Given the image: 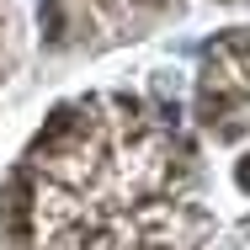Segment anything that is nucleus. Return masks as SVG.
<instances>
[{"mask_svg":"<svg viewBox=\"0 0 250 250\" xmlns=\"http://www.w3.org/2000/svg\"><path fill=\"white\" fill-rule=\"evenodd\" d=\"M27 197H32V192H27V181L16 176V181H11V192H5V213H11V240H27Z\"/></svg>","mask_w":250,"mask_h":250,"instance_id":"1","label":"nucleus"},{"mask_svg":"<svg viewBox=\"0 0 250 250\" xmlns=\"http://www.w3.org/2000/svg\"><path fill=\"white\" fill-rule=\"evenodd\" d=\"M234 176H240V187L250 192V160H240V170H234Z\"/></svg>","mask_w":250,"mask_h":250,"instance_id":"2","label":"nucleus"},{"mask_svg":"<svg viewBox=\"0 0 250 250\" xmlns=\"http://www.w3.org/2000/svg\"><path fill=\"white\" fill-rule=\"evenodd\" d=\"M144 5H154V0H144Z\"/></svg>","mask_w":250,"mask_h":250,"instance_id":"3","label":"nucleus"}]
</instances>
